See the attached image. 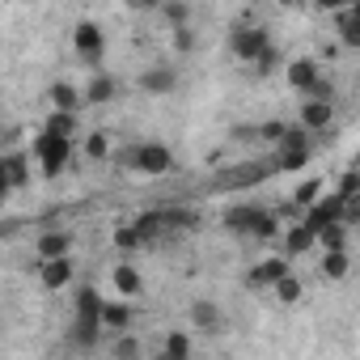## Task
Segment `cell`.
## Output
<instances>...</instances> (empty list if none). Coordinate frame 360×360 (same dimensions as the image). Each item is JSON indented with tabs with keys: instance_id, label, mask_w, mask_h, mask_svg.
Here are the masks:
<instances>
[{
	"instance_id": "cell-32",
	"label": "cell",
	"mask_w": 360,
	"mask_h": 360,
	"mask_svg": "<svg viewBox=\"0 0 360 360\" xmlns=\"http://www.w3.org/2000/svg\"><path fill=\"white\" fill-rule=\"evenodd\" d=\"M165 22H174L178 30H183V22H187V9H183V5H165Z\"/></svg>"
},
{
	"instance_id": "cell-30",
	"label": "cell",
	"mask_w": 360,
	"mask_h": 360,
	"mask_svg": "<svg viewBox=\"0 0 360 360\" xmlns=\"http://www.w3.org/2000/svg\"><path fill=\"white\" fill-rule=\"evenodd\" d=\"M106 153H110V144H106V136H102V131H94V136L85 140V157H89V161H102Z\"/></svg>"
},
{
	"instance_id": "cell-8",
	"label": "cell",
	"mask_w": 360,
	"mask_h": 360,
	"mask_svg": "<svg viewBox=\"0 0 360 360\" xmlns=\"http://www.w3.org/2000/svg\"><path fill=\"white\" fill-rule=\"evenodd\" d=\"M39 259H43V263H51V259H72V233H64V229L43 233V238H39Z\"/></svg>"
},
{
	"instance_id": "cell-17",
	"label": "cell",
	"mask_w": 360,
	"mask_h": 360,
	"mask_svg": "<svg viewBox=\"0 0 360 360\" xmlns=\"http://www.w3.org/2000/svg\"><path fill=\"white\" fill-rule=\"evenodd\" d=\"M314 242H318V233H314L305 221H301V225H292V229L284 233V250H288V255H305Z\"/></svg>"
},
{
	"instance_id": "cell-7",
	"label": "cell",
	"mask_w": 360,
	"mask_h": 360,
	"mask_svg": "<svg viewBox=\"0 0 360 360\" xmlns=\"http://www.w3.org/2000/svg\"><path fill=\"white\" fill-rule=\"evenodd\" d=\"M288 85H292V89H301L305 98H314V89L322 85L318 60H292V64H288Z\"/></svg>"
},
{
	"instance_id": "cell-9",
	"label": "cell",
	"mask_w": 360,
	"mask_h": 360,
	"mask_svg": "<svg viewBox=\"0 0 360 360\" xmlns=\"http://www.w3.org/2000/svg\"><path fill=\"white\" fill-rule=\"evenodd\" d=\"M330 119H335L330 102H318V98H305V102H301V127H305V131H322Z\"/></svg>"
},
{
	"instance_id": "cell-25",
	"label": "cell",
	"mask_w": 360,
	"mask_h": 360,
	"mask_svg": "<svg viewBox=\"0 0 360 360\" xmlns=\"http://www.w3.org/2000/svg\"><path fill=\"white\" fill-rule=\"evenodd\" d=\"M318 242L326 246V255H330V250H343V242H347V229H343V221H339V225H326V229L318 233Z\"/></svg>"
},
{
	"instance_id": "cell-11",
	"label": "cell",
	"mask_w": 360,
	"mask_h": 360,
	"mask_svg": "<svg viewBox=\"0 0 360 360\" xmlns=\"http://www.w3.org/2000/svg\"><path fill=\"white\" fill-rule=\"evenodd\" d=\"M335 26H339V39H343L347 47H360V5L339 9V13H335Z\"/></svg>"
},
{
	"instance_id": "cell-14",
	"label": "cell",
	"mask_w": 360,
	"mask_h": 360,
	"mask_svg": "<svg viewBox=\"0 0 360 360\" xmlns=\"http://www.w3.org/2000/svg\"><path fill=\"white\" fill-rule=\"evenodd\" d=\"M39 276H43L47 288H64V284L72 280V259H51V263L39 267Z\"/></svg>"
},
{
	"instance_id": "cell-4",
	"label": "cell",
	"mask_w": 360,
	"mask_h": 360,
	"mask_svg": "<svg viewBox=\"0 0 360 360\" xmlns=\"http://www.w3.org/2000/svg\"><path fill=\"white\" fill-rule=\"evenodd\" d=\"M343 217H347V200L335 191V195H322V200H318V204L305 212V225H309L314 233H322L326 225H339Z\"/></svg>"
},
{
	"instance_id": "cell-5",
	"label": "cell",
	"mask_w": 360,
	"mask_h": 360,
	"mask_svg": "<svg viewBox=\"0 0 360 360\" xmlns=\"http://www.w3.org/2000/svg\"><path fill=\"white\" fill-rule=\"evenodd\" d=\"M72 47H77V56H81L85 64H98L102 51H106V39H102V30H98L94 22H81V26L72 30Z\"/></svg>"
},
{
	"instance_id": "cell-23",
	"label": "cell",
	"mask_w": 360,
	"mask_h": 360,
	"mask_svg": "<svg viewBox=\"0 0 360 360\" xmlns=\"http://www.w3.org/2000/svg\"><path fill=\"white\" fill-rule=\"evenodd\" d=\"M110 98H115V81L110 77H94L85 85V102H110Z\"/></svg>"
},
{
	"instance_id": "cell-28",
	"label": "cell",
	"mask_w": 360,
	"mask_h": 360,
	"mask_svg": "<svg viewBox=\"0 0 360 360\" xmlns=\"http://www.w3.org/2000/svg\"><path fill=\"white\" fill-rule=\"evenodd\" d=\"M297 297H301V280H297V276H284V280L276 284V301H284V305H292Z\"/></svg>"
},
{
	"instance_id": "cell-10",
	"label": "cell",
	"mask_w": 360,
	"mask_h": 360,
	"mask_svg": "<svg viewBox=\"0 0 360 360\" xmlns=\"http://www.w3.org/2000/svg\"><path fill=\"white\" fill-rule=\"evenodd\" d=\"M51 106L60 110V115H77V106H85V94L77 89V85H51Z\"/></svg>"
},
{
	"instance_id": "cell-27",
	"label": "cell",
	"mask_w": 360,
	"mask_h": 360,
	"mask_svg": "<svg viewBox=\"0 0 360 360\" xmlns=\"http://www.w3.org/2000/svg\"><path fill=\"white\" fill-rule=\"evenodd\" d=\"M318 200H322V183H301L292 195V204H301V208H314Z\"/></svg>"
},
{
	"instance_id": "cell-6",
	"label": "cell",
	"mask_w": 360,
	"mask_h": 360,
	"mask_svg": "<svg viewBox=\"0 0 360 360\" xmlns=\"http://www.w3.org/2000/svg\"><path fill=\"white\" fill-rule=\"evenodd\" d=\"M263 208H250V204H242V208H229L225 212V229H233L238 238H255L259 233V225H263Z\"/></svg>"
},
{
	"instance_id": "cell-33",
	"label": "cell",
	"mask_w": 360,
	"mask_h": 360,
	"mask_svg": "<svg viewBox=\"0 0 360 360\" xmlns=\"http://www.w3.org/2000/svg\"><path fill=\"white\" fill-rule=\"evenodd\" d=\"M263 136H267V140H276V144H280V140H284V136H288V127H284V123H263Z\"/></svg>"
},
{
	"instance_id": "cell-20",
	"label": "cell",
	"mask_w": 360,
	"mask_h": 360,
	"mask_svg": "<svg viewBox=\"0 0 360 360\" xmlns=\"http://www.w3.org/2000/svg\"><path fill=\"white\" fill-rule=\"evenodd\" d=\"M161 352H165V356H174V360H191V335L169 330V335H165V343H161Z\"/></svg>"
},
{
	"instance_id": "cell-21",
	"label": "cell",
	"mask_w": 360,
	"mask_h": 360,
	"mask_svg": "<svg viewBox=\"0 0 360 360\" xmlns=\"http://www.w3.org/2000/svg\"><path fill=\"white\" fill-rule=\"evenodd\" d=\"M174 81H178V77H174L169 68H153V72H144V81H140V85H144L148 94H169V89H174Z\"/></svg>"
},
{
	"instance_id": "cell-16",
	"label": "cell",
	"mask_w": 360,
	"mask_h": 360,
	"mask_svg": "<svg viewBox=\"0 0 360 360\" xmlns=\"http://www.w3.org/2000/svg\"><path fill=\"white\" fill-rule=\"evenodd\" d=\"M26 178H30V157L9 153V157H5V187H9V191H18Z\"/></svg>"
},
{
	"instance_id": "cell-35",
	"label": "cell",
	"mask_w": 360,
	"mask_h": 360,
	"mask_svg": "<svg viewBox=\"0 0 360 360\" xmlns=\"http://www.w3.org/2000/svg\"><path fill=\"white\" fill-rule=\"evenodd\" d=\"M157 360H174V356H165V352H161V356H157Z\"/></svg>"
},
{
	"instance_id": "cell-22",
	"label": "cell",
	"mask_w": 360,
	"mask_h": 360,
	"mask_svg": "<svg viewBox=\"0 0 360 360\" xmlns=\"http://www.w3.org/2000/svg\"><path fill=\"white\" fill-rule=\"evenodd\" d=\"M43 131H51V136H60V140H72V136H77V115H60V110H56Z\"/></svg>"
},
{
	"instance_id": "cell-13",
	"label": "cell",
	"mask_w": 360,
	"mask_h": 360,
	"mask_svg": "<svg viewBox=\"0 0 360 360\" xmlns=\"http://www.w3.org/2000/svg\"><path fill=\"white\" fill-rule=\"evenodd\" d=\"M284 276H292V271H288V259H263V263L255 267V276H250V280H255V284H271V288H276Z\"/></svg>"
},
{
	"instance_id": "cell-3",
	"label": "cell",
	"mask_w": 360,
	"mask_h": 360,
	"mask_svg": "<svg viewBox=\"0 0 360 360\" xmlns=\"http://www.w3.org/2000/svg\"><path fill=\"white\" fill-rule=\"evenodd\" d=\"M229 47H233L238 60H255V64H259V60L271 51V39H267L263 26H238L233 39H229Z\"/></svg>"
},
{
	"instance_id": "cell-34",
	"label": "cell",
	"mask_w": 360,
	"mask_h": 360,
	"mask_svg": "<svg viewBox=\"0 0 360 360\" xmlns=\"http://www.w3.org/2000/svg\"><path fill=\"white\" fill-rule=\"evenodd\" d=\"M276 64H280V56H276V47H271V51H267V56H263V60H259V72H271V68H276Z\"/></svg>"
},
{
	"instance_id": "cell-24",
	"label": "cell",
	"mask_w": 360,
	"mask_h": 360,
	"mask_svg": "<svg viewBox=\"0 0 360 360\" xmlns=\"http://www.w3.org/2000/svg\"><path fill=\"white\" fill-rule=\"evenodd\" d=\"M322 276H326V280H343V276H347V250H330V255L322 259Z\"/></svg>"
},
{
	"instance_id": "cell-12",
	"label": "cell",
	"mask_w": 360,
	"mask_h": 360,
	"mask_svg": "<svg viewBox=\"0 0 360 360\" xmlns=\"http://www.w3.org/2000/svg\"><path fill=\"white\" fill-rule=\"evenodd\" d=\"M102 326L115 330V335H127V326H131V305H123V301H106V309H102Z\"/></svg>"
},
{
	"instance_id": "cell-26",
	"label": "cell",
	"mask_w": 360,
	"mask_h": 360,
	"mask_svg": "<svg viewBox=\"0 0 360 360\" xmlns=\"http://www.w3.org/2000/svg\"><path fill=\"white\" fill-rule=\"evenodd\" d=\"M115 246L119 250H136V246H144V233L136 225H123V229H115Z\"/></svg>"
},
{
	"instance_id": "cell-31",
	"label": "cell",
	"mask_w": 360,
	"mask_h": 360,
	"mask_svg": "<svg viewBox=\"0 0 360 360\" xmlns=\"http://www.w3.org/2000/svg\"><path fill=\"white\" fill-rule=\"evenodd\" d=\"M115 356H119V360H140V339H131V335H119V343H115Z\"/></svg>"
},
{
	"instance_id": "cell-18",
	"label": "cell",
	"mask_w": 360,
	"mask_h": 360,
	"mask_svg": "<svg viewBox=\"0 0 360 360\" xmlns=\"http://www.w3.org/2000/svg\"><path fill=\"white\" fill-rule=\"evenodd\" d=\"M191 322H195L200 330H217V326H221V309H217V301H195V305H191Z\"/></svg>"
},
{
	"instance_id": "cell-2",
	"label": "cell",
	"mask_w": 360,
	"mask_h": 360,
	"mask_svg": "<svg viewBox=\"0 0 360 360\" xmlns=\"http://www.w3.org/2000/svg\"><path fill=\"white\" fill-rule=\"evenodd\" d=\"M34 157H39L43 174L56 178V174H64V165H68V157H72V140H60V136L43 131V136L34 140Z\"/></svg>"
},
{
	"instance_id": "cell-19",
	"label": "cell",
	"mask_w": 360,
	"mask_h": 360,
	"mask_svg": "<svg viewBox=\"0 0 360 360\" xmlns=\"http://www.w3.org/2000/svg\"><path fill=\"white\" fill-rule=\"evenodd\" d=\"M115 288L123 292V297H140V288H144V280H140V271L136 267H115Z\"/></svg>"
},
{
	"instance_id": "cell-15",
	"label": "cell",
	"mask_w": 360,
	"mask_h": 360,
	"mask_svg": "<svg viewBox=\"0 0 360 360\" xmlns=\"http://www.w3.org/2000/svg\"><path fill=\"white\" fill-rule=\"evenodd\" d=\"M102 309H106V301H102L94 288H81V292H77V318H81V322H102Z\"/></svg>"
},
{
	"instance_id": "cell-1",
	"label": "cell",
	"mask_w": 360,
	"mask_h": 360,
	"mask_svg": "<svg viewBox=\"0 0 360 360\" xmlns=\"http://www.w3.org/2000/svg\"><path fill=\"white\" fill-rule=\"evenodd\" d=\"M127 161H131V169L144 174V178H161V174L174 169V153H169L165 144H153V140H148V144H136Z\"/></svg>"
},
{
	"instance_id": "cell-29",
	"label": "cell",
	"mask_w": 360,
	"mask_h": 360,
	"mask_svg": "<svg viewBox=\"0 0 360 360\" xmlns=\"http://www.w3.org/2000/svg\"><path fill=\"white\" fill-rule=\"evenodd\" d=\"M309 161V148H280V169H301Z\"/></svg>"
}]
</instances>
